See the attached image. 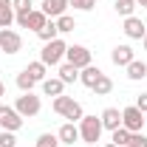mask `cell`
<instances>
[{"instance_id": "28", "label": "cell", "mask_w": 147, "mask_h": 147, "mask_svg": "<svg viewBox=\"0 0 147 147\" xmlns=\"http://www.w3.org/2000/svg\"><path fill=\"white\" fill-rule=\"evenodd\" d=\"M0 147H17V136L11 130H0Z\"/></svg>"}, {"instance_id": "12", "label": "cell", "mask_w": 147, "mask_h": 147, "mask_svg": "<svg viewBox=\"0 0 147 147\" xmlns=\"http://www.w3.org/2000/svg\"><path fill=\"white\" fill-rule=\"evenodd\" d=\"M68 11V0H42V14L48 20H57Z\"/></svg>"}, {"instance_id": "29", "label": "cell", "mask_w": 147, "mask_h": 147, "mask_svg": "<svg viewBox=\"0 0 147 147\" xmlns=\"http://www.w3.org/2000/svg\"><path fill=\"white\" fill-rule=\"evenodd\" d=\"M68 6L79 9V11H91L93 6H96V0H68Z\"/></svg>"}, {"instance_id": "14", "label": "cell", "mask_w": 147, "mask_h": 147, "mask_svg": "<svg viewBox=\"0 0 147 147\" xmlns=\"http://www.w3.org/2000/svg\"><path fill=\"white\" fill-rule=\"evenodd\" d=\"M57 139H59V144H74V142H79V125H74V122H65L59 133H57Z\"/></svg>"}, {"instance_id": "30", "label": "cell", "mask_w": 147, "mask_h": 147, "mask_svg": "<svg viewBox=\"0 0 147 147\" xmlns=\"http://www.w3.org/2000/svg\"><path fill=\"white\" fill-rule=\"evenodd\" d=\"M127 147H147V136L144 133H133L130 142H127Z\"/></svg>"}, {"instance_id": "35", "label": "cell", "mask_w": 147, "mask_h": 147, "mask_svg": "<svg viewBox=\"0 0 147 147\" xmlns=\"http://www.w3.org/2000/svg\"><path fill=\"white\" fill-rule=\"evenodd\" d=\"M102 147H119V144H113V142H108V144H102Z\"/></svg>"}, {"instance_id": "11", "label": "cell", "mask_w": 147, "mask_h": 147, "mask_svg": "<svg viewBox=\"0 0 147 147\" xmlns=\"http://www.w3.org/2000/svg\"><path fill=\"white\" fill-rule=\"evenodd\" d=\"M133 59H136V51H133L130 45H116V48L110 51V62L119 65V68H127Z\"/></svg>"}, {"instance_id": "1", "label": "cell", "mask_w": 147, "mask_h": 147, "mask_svg": "<svg viewBox=\"0 0 147 147\" xmlns=\"http://www.w3.org/2000/svg\"><path fill=\"white\" fill-rule=\"evenodd\" d=\"M54 113L57 116H62V119H68V122H79L82 116H85V110H82V105L74 99V96H54Z\"/></svg>"}, {"instance_id": "7", "label": "cell", "mask_w": 147, "mask_h": 147, "mask_svg": "<svg viewBox=\"0 0 147 147\" xmlns=\"http://www.w3.org/2000/svg\"><path fill=\"white\" fill-rule=\"evenodd\" d=\"M65 62H71L74 68H88V65H93V57L91 51L85 48V45H68V51H65Z\"/></svg>"}, {"instance_id": "34", "label": "cell", "mask_w": 147, "mask_h": 147, "mask_svg": "<svg viewBox=\"0 0 147 147\" xmlns=\"http://www.w3.org/2000/svg\"><path fill=\"white\" fill-rule=\"evenodd\" d=\"M136 6H144V9H147V0H136Z\"/></svg>"}, {"instance_id": "22", "label": "cell", "mask_w": 147, "mask_h": 147, "mask_svg": "<svg viewBox=\"0 0 147 147\" xmlns=\"http://www.w3.org/2000/svg\"><path fill=\"white\" fill-rule=\"evenodd\" d=\"M37 37H40L42 42H51V40H57V37H59V31H57V23H54V20H48V23H45V26L37 31Z\"/></svg>"}, {"instance_id": "17", "label": "cell", "mask_w": 147, "mask_h": 147, "mask_svg": "<svg viewBox=\"0 0 147 147\" xmlns=\"http://www.w3.org/2000/svg\"><path fill=\"white\" fill-rule=\"evenodd\" d=\"M99 76H102V71H99L96 65H88V68H82V71H79V82H82L85 88H93Z\"/></svg>"}, {"instance_id": "36", "label": "cell", "mask_w": 147, "mask_h": 147, "mask_svg": "<svg viewBox=\"0 0 147 147\" xmlns=\"http://www.w3.org/2000/svg\"><path fill=\"white\" fill-rule=\"evenodd\" d=\"M142 42H144V51H147V34H144V40H142Z\"/></svg>"}, {"instance_id": "32", "label": "cell", "mask_w": 147, "mask_h": 147, "mask_svg": "<svg viewBox=\"0 0 147 147\" xmlns=\"http://www.w3.org/2000/svg\"><path fill=\"white\" fill-rule=\"evenodd\" d=\"M136 108H139V110H142V113L147 116V93H142V96L136 99Z\"/></svg>"}, {"instance_id": "2", "label": "cell", "mask_w": 147, "mask_h": 147, "mask_svg": "<svg viewBox=\"0 0 147 147\" xmlns=\"http://www.w3.org/2000/svg\"><path fill=\"white\" fill-rule=\"evenodd\" d=\"M65 51H68V42L65 40H51V42H42V51H40V62L45 65H62L65 59Z\"/></svg>"}, {"instance_id": "21", "label": "cell", "mask_w": 147, "mask_h": 147, "mask_svg": "<svg viewBox=\"0 0 147 147\" xmlns=\"http://www.w3.org/2000/svg\"><path fill=\"white\" fill-rule=\"evenodd\" d=\"M91 91L96 93V96H108V93L113 91V79H110L108 74H102V76H99V79H96V85H93Z\"/></svg>"}, {"instance_id": "15", "label": "cell", "mask_w": 147, "mask_h": 147, "mask_svg": "<svg viewBox=\"0 0 147 147\" xmlns=\"http://www.w3.org/2000/svg\"><path fill=\"white\" fill-rule=\"evenodd\" d=\"M65 91V82L59 76H51V79H42V93L45 96H62Z\"/></svg>"}, {"instance_id": "3", "label": "cell", "mask_w": 147, "mask_h": 147, "mask_svg": "<svg viewBox=\"0 0 147 147\" xmlns=\"http://www.w3.org/2000/svg\"><path fill=\"white\" fill-rule=\"evenodd\" d=\"M102 119H96V116H82L79 119V139L82 142H88V144H96L99 139H102Z\"/></svg>"}, {"instance_id": "4", "label": "cell", "mask_w": 147, "mask_h": 147, "mask_svg": "<svg viewBox=\"0 0 147 147\" xmlns=\"http://www.w3.org/2000/svg\"><path fill=\"white\" fill-rule=\"evenodd\" d=\"M14 110H17L23 119H34V116H40V110H42V102H40L37 93H23V96H17V102H14Z\"/></svg>"}, {"instance_id": "31", "label": "cell", "mask_w": 147, "mask_h": 147, "mask_svg": "<svg viewBox=\"0 0 147 147\" xmlns=\"http://www.w3.org/2000/svg\"><path fill=\"white\" fill-rule=\"evenodd\" d=\"M11 6H14V11H28L31 9V0H11Z\"/></svg>"}, {"instance_id": "27", "label": "cell", "mask_w": 147, "mask_h": 147, "mask_svg": "<svg viewBox=\"0 0 147 147\" xmlns=\"http://www.w3.org/2000/svg\"><path fill=\"white\" fill-rule=\"evenodd\" d=\"M34 147H59V139H57L54 133H42V136L37 139Z\"/></svg>"}, {"instance_id": "5", "label": "cell", "mask_w": 147, "mask_h": 147, "mask_svg": "<svg viewBox=\"0 0 147 147\" xmlns=\"http://www.w3.org/2000/svg\"><path fill=\"white\" fill-rule=\"evenodd\" d=\"M14 23H17L20 28H31V31H40L45 23H48V17L42 14V9L37 11V9H28V11H17L14 14Z\"/></svg>"}, {"instance_id": "33", "label": "cell", "mask_w": 147, "mask_h": 147, "mask_svg": "<svg viewBox=\"0 0 147 147\" xmlns=\"http://www.w3.org/2000/svg\"><path fill=\"white\" fill-rule=\"evenodd\" d=\"M0 96H6V85L3 82H0Z\"/></svg>"}, {"instance_id": "24", "label": "cell", "mask_w": 147, "mask_h": 147, "mask_svg": "<svg viewBox=\"0 0 147 147\" xmlns=\"http://www.w3.org/2000/svg\"><path fill=\"white\" fill-rule=\"evenodd\" d=\"M54 23H57V31H59V34H68V31L76 28V20H74L71 14H62V17H57Z\"/></svg>"}, {"instance_id": "19", "label": "cell", "mask_w": 147, "mask_h": 147, "mask_svg": "<svg viewBox=\"0 0 147 147\" xmlns=\"http://www.w3.org/2000/svg\"><path fill=\"white\" fill-rule=\"evenodd\" d=\"M26 71L31 74V79H34V82L48 79V65H45V62H40V59H37V62H28V65H26Z\"/></svg>"}, {"instance_id": "16", "label": "cell", "mask_w": 147, "mask_h": 147, "mask_svg": "<svg viewBox=\"0 0 147 147\" xmlns=\"http://www.w3.org/2000/svg\"><path fill=\"white\" fill-rule=\"evenodd\" d=\"M14 6H11V0H0V28H9L11 23H14Z\"/></svg>"}, {"instance_id": "25", "label": "cell", "mask_w": 147, "mask_h": 147, "mask_svg": "<svg viewBox=\"0 0 147 147\" xmlns=\"http://www.w3.org/2000/svg\"><path fill=\"white\" fill-rule=\"evenodd\" d=\"M34 85H37V82L31 79V74H28L26 68H23V71L17 74V88H20L23 93H31V88H34Z\"/></svg>"}, {"instance_id": "26", "label": "cell", "mask_w": 147, "mask_h": 147, "mask_svg": "<svg viewBox=\"0 0 147 147\" xmlns=\"http://www.w3.org/2000/svg\"><path fill=\"white\" fill-rule=\"evenodd\" d=\"M116 14H122V17H130L133 11H136V0H116Z\"/></svg>"}, {"instance_id": "6", "label": "cell", "mask_w": 147, "mask_h": 147, "mask_svg": "<svg viewBox=\"0 0 147 147\" xmlns=\"http://www.w3.org/2000/svg\"><path fill=\"white\" fill-rule=\"evenodd\" d=\"M23 116H20L14 105H0V130H11V133H17L23 127Z\"/></svg>"}, {"instance_id": "9", "label": "cell", "mask_w": 147, "mask_h": 147, "mask_svg": "<svg viewBox=\"0 0 147 147\" xmlns=\"http://www.w3.org/2000/svg\"><path fill=\"white\" fill-rule=\"evenodd\" d=\"M20 48H23V37H20L14 28H0V51L17 54Z\"/></svg>"}, {"instance_id": "10", "label": "cell", "mask_w": 147, "mask_h": 147, "mask_svg": "<svg viewBox=\"0 0 147 147\" xmlns=\"http://www.w3.org/2000/svg\"><path fill=\"white\" fill-rule=\"evenodd\" d=\"M122 31L127 34V40H144L147 26H144V20H142V17L130 14V17H125V26H122Z\"/></svg>"}, {"instance_id": "8", "label": "cell", "mask_w": 147, "mask_h": 147, "mask_svg": "<svg viewBox=\"0 0 147 147\" xmlns=\"http://www.w3.org/2000/svg\"><path fill=\"white\" fill-rule=\"evenodd\" d=\"M144 125H147V119H144V113L136 108V105H130V108L122 110V127H127L130 133H142Z\"/></svg>"}, {"instance_id": "18", "label": "cell", "mask_w": 147, "mask_h": 147, "mask_svg": "<svg viewBox=\"0 0 147 147\" xmlns=\"http://www.w3.org/2000/svg\"><path fill=\"white\" fill-rule=\"evenodd\" d=\"M125 71H127V79L139 82V79H144V76H147V62H142V59H133Z\"/></svg>"}, {"instance_id": "13", "label": "cell", "mask_w": 147, "mask_h": 147, "mask_svg": "<svg viewBox=\"0 0 147 147\" xmlns=\"http://www.w3.org/2000/svg\"><path fill=\"white\" fill-rule=\"evenodd\" d=\"M99 119H102V127L110 130V133H113L116 127H122V110L119 108H105Z\"/></svg>"}, {"instance_id": "20", "label": "cell", "mask_w": 147, "mask_h": 147, "mask_svg": "<svg viewBox=\"0 0 147 147\" xmlns=\"http://www.w3.org/2000/svg\"><path fill=\"white\" fill-rule=\"evenodd\" d=\"M59 79H62L65 85H74V82H79V68H74L71 62H62V65H59Z\"/></svg>"}, {"instance_id": "23", "label": "cell", "mask_w": 147, "mask_h": 147, "mask_svg": "<svg viewBox=\"0 0 147 147\" xmlns=\"http://www.w3.org/2000/svg\"><path fill=\"white\" fill-rule=\"evenodd\" d=\"M130 136H133V133H130L127 127H116L113 133H110V142H113V144H119V147H127Z\"/></svg>"}]
</instances>
